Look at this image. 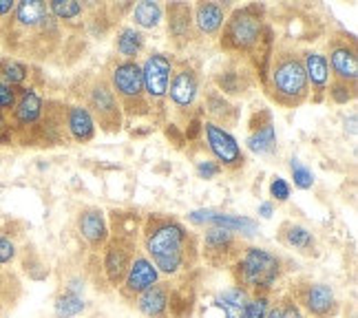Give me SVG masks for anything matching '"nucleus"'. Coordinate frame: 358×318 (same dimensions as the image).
Masks as SVG:
<instances>
[{
	"mask_svg": "<svg viewBox=\"0 0 358 318\" xmlns=\"http://www.w3.org/2000/svg\"><path fill=\"white\" fill-rule=\"evenodd\" d=\"M144 250L148 261L164 274H179L197 259V241L182 221L173 217L150 215L144 221Z\"/></svg>",
	"mask_w": 358,
	"mask_h": 318,
	"instance_id": "1",
	"label": "nucleus"
},
{
	"mask_svg": "<svg viewBox=\"0 0 358 318\" xmlns=\"http://www.w3.org/2000/svg\"><path fill=\"white\" fill-rule=\"evenodd\" d=\"M268 93L283 108H296L310 98L306 66L296 49L279 47L274 51L268 75Z\"/></svg>",
	"mask_w": 358,
	"mask_h": 318,
	"instance_id": "2",
	"label": "nucleus"
},
{
	"mask_svg": "<svg viewBox=\"0 0 358 318\" xmlns=\"http://www.w3.org/2000/svg\"><path fill=\"white\" fill-rule=\"evenodd\" d=\"M281 259L266 247H245L232 263V276L245 292L268 294L281 276Z\"/></svg>",
	"mask_w": 358,
	"mask_h": 318,
	"instance_id": "3",
	"label": "nucleus"
},
{
	"mask_svg": "<svg viewBox=\"0 0 358 318\" xmlns=\"http://www.w3.org/2000/svg\"><path fill=\"white\" fill-rule=\"evenodd\" d=\"M264 5H245L232 9L222 27L219 45L228 53H250L259 47L264 36Z\"/></svg>",
	"mask_w": 358,
	"mask_h": 318,
	"instance_id": "4",
	"label": "nucleus"
},
{
	"mask_svg": "<svg viewBox=\"0 0 358 318\" xmlns=\"http://www.w3.org/2000/svg\"><path fill=\"white\" fill-rule=\"evenodd\" d=\"M111 89L122 106V113L131 117H142L150 113V104L144 93L142 68L135 60H120L111 68Z\"/></svg>",
	"mask_w": 358,
	"mask_h": 318,
	"instance_id": "5",
	"label": "nucleus"
},
{
	"mask_svg": "<svg viewBox=\"0 0 358 318\" xmlns=\"http://www.w3.org/2000/svg\"><path fill=\"white\" fill-rule=\"evenodd\" d=\"M142 68V82H144V93L150 104V113L162 110L169 100V87L175 73V60L173 55L164 51H153L146 55V60L140 64Z\"/></svg>",
	"mask_w": 358,
	"mask_h": 318,
	"instance_id": "6",
	"label": "nucleus"
},
{
	"mask_svg": "<svg viewBox=\"0 0 358 318\" xmlns=\"http://www.w3.org/2000/svg\"><path fill=\"white\" fill-rule=\"evenodd\" d=\"M201 133L206 137V146L213 153V159L226 171H239L245 166V153L241 144L235 140L226 127H219V124L206 120L201 122Z\"/></svg>",
	"mask_w": 358,
	"mask_h": 318,
	"instance_id": "7",
	"label": "nucleus"
},
{
	"mask_svg": "<svg viewBox=\"0 0 358 318\" xmlns=\"http://www.w3.org/2000/svg\"><path fill=\"white\" fill-rule=\"evenodd\" d=\"M89 113L93 115V120L100 122V127L104 131H120L122 127V106L115 98V93L111 89L106 80H95L89 87L87 93V104Z\"/></svg>",
	"mask_w": 358,
	"mask_h": 318,
	"instance_id": "8",
	"label": "nucleus"
},
{
	"mask_svg": "<svg viewBox=\"0 0 358 318\" xmlns=\"http://www.w3.org/2000/svg\"><path fill=\"white\" fill-rule=\"evenodd\" d=\"M169 104H173L175 113L182 117H190L199 102V75L192 66L184 64L175 68L171 87H169Z\"/></svg>",
	"mask_w": 358,
	"mask_h": 318,
	"instance_id": "9",
	"label": "nucleus"
},
{
	"mask_svg": "<svg viewBox=\"0 0 358 318\" xmlns=\"http://www.w3.org/2000/svg\"><path fill=\"white\" fill-rule=\"evenodd\" d=\"M133 259H135V239L122 237V234L108 237V241L104 245V261H102L108 285H113V287L122 285Z\"/></svg>",
	"mask_w": 358,
	"mask_h": 318,
	"instance_id": "10",
	"label": "nucleus"
},
{
	"mask_svg": "<svg viewBox=\"0 0 358 318\" xmlns=\"http://www.w3.org/2000/svg\"><path fill=\"white\" fill-rule=\"evenodd\" d=\"M201 252H203V259L215 268L232 266L237 261V256L241 254L239 237L222 228H208L201 239Z\"/></svg>",
	"mask_w": 358,
	"mask_h": 318,
	"instance_id": "11",
	"label": "nucleus"
},
{
	"mask_svg": "<svg viewBox=\"0 0 358 318\" xmlns=\"http://www.w3.org/2000/svg\"><path fill=\"white\" fill-rule=\"evenodd\" d=\"M294 301L314 318H334L338 314V298L334 289L325 283H308L299 287Z\"/></svg>",
	"mask_w": 358,
	"mask_h": 318,
	"instance_id": "12",
	"label": "nucleus"
},
{
	"mask_svg": "<svg viewBox=\"0 0 358 318\" xmlns=\"http://www.w3.org/2000/svg\"><path fill=\"white\" fill-rule=\"evenodd\" d=\"M188 221L192 226H208V228H222L228 230L237 237H252L257 232V221L248 219V217H239V215H230V212H222V210H192L188 215Z\"/></svg>",
	"mask_w": 358,
	"mask_h": 318,
	"instance_id": "13",
	"label": "nucleus"
},
{
	"mask_svg": "<svg viewBox=\"0 0 358 318\" xmlns=\"http://www.w3.org/2000/svg\"><path fill=\"white\" fill-rule=\"evenodd\" d=\"M155 283H159V272L157 268L150 263L148 256L135 254V259L131 261V268L124 276V281L120 285L122 296L124 298H137L142 292H146L148 287H153Z\"/></svg>",
	"mask_w": 358,
	"mask_h": 318,
	"instance_id": "14",
	"label": "nucleus"
},
{
	"mask_svg": "<svg viewBox=\"0 0 358 318\" xmlns=\"http://www.w3.org/2000/svg\"><path fill=\"white\" fill-rule=\"evenodd\" d=\"M13 22L20 29H40L43 34H56V18L49 13V7L40 0H22L13 9Z\"/></svg>",
	"mask_w": 358,
	"mask_h": 318,
	"instance_id": "15",
	"label": "nucleus"
},
{
	"mask_svg": "<svg viewBox=\"0 0 358 318\" xmlns=\"http://www.w3.org/2000/svg\"><path fill=\"white\" fill-rule=\"evenodd\" d=\"M303 66H306V75H308V85H310V93L314 102H323V98L327 95V87L329 80H332V73H329V64H327V55L306 49L301 53Z\"/></svg>",
	"mask_w": 358,
	"mask_h": 318,
	"instance_id": "16",
	"label": "nucleus"
},
{
	"mask_svg": "<svg viewBox=\"0 0 358 318\" xmlns=\"http://www.w3.org/2000/svg\"><path fill=\"white\" fill-rule=\"evenodd\" d=\"M329 73H332V80H341V82H350V85H356L358 78V55H356V45L354 40L348 43H332L329 47Z\"/></svg>",
	"mask_w": 358,
	"mask_h": 318,
	"instance_id": "17",
	"label": "nucleus"
},
{
	"mask_svg": "<svg viewBox=\"0 0 358 318\" xmlns=\"http://www.w3.org/2000/svg\"><path fill=\"white\" fill-rule=\"evenodd\" d=\"M215 85L222 95H243L252 87V71L248 64L230 62L215 75Z\"/></svg>",
	"mask_w": 358,
	"mask_h": 318,
	"instance_id": "18",
	"label": "nucleus"
},
{
	"mask_svg": "<svg viewBox=\"0 0 358 318\" xmlns=\"http://www.w3.org/2000/svg\"><path fill=\"white\" fill-rule=\"evenodd\" d=\"M78 230L93 250H100L108 241V224L100 208H85L78 217Z\"/></svg>",
	"mask_w": 358,
	"mask_h": 318,
	"instance_id": "19",
	"label": "nucleus"
},
{
	"mask_svg": "<svg viewBox=\"0 0 358 318\" xmlns=\"http://www.w3.org/2000/svg\"><path fill=\"white\" fill-rule=\"evenodd\" d=\"M13 122L20 129H29L43 120L45 115V100L36 89H22L18 95V102L13 106Z\"/></svg>",
	"mask_w": 358,
	"mask_h": 318,
	"instance_id": "20",
	"label": "nucleus"
},
{
	"mask_svg": "<svg viewBox=\"0 0 358 318\" xmlns=\"http://www.w3.org/2000/svg\"><path fill=\"white\" fill-rule=\"evenodd\" d=\"M135 308L146 318H169L171 308V287L166 283H155L135 298Z\"/></svg>",
	"mask_w": 358,
	"mask_h": 318,
	"instance_id": "21",
	"label": "nucleus"
},
{
	"mask_svg": "<svg viewBox=\"0 0 358 318\" xmlns=\"http://www.w3.org/2000/svg\"><path fill=\"white\" fill-rule=\"evenodd\" d=\"M228 7L222 3H197L192 9V24L203 36H215L222 31V27L228 18Z\"/></svg>",
	"mask_w": 358,
	"mask_h": 318,
	"instance_id": "22",
	"label": "nucleus"
},
{
	"mask_svg": "<svg viewBox=\"0 0 358 318\" xmlns=\"http://www.w3.org/2000/svg\"><path fill=\"white\" fill-rule=\"evenodd\" d=\"M64 127H66L69 135H71V140L78 144H87L95 137V120L85 104H73L66 108Z\"/></svg>",
	"mask_w": 358,
	"mask_h": 318,
	"instance_id": "23",
	"label": "nucleus"
},
{
	"mask_svg": "<svg viewBox=\"0 0 358 318\" xmlns=\"http://www.w3.org/2000/svg\"><path fill=\"white\" fill-rule=\"evenodd\" d=\"M169 36L175 47H184L192 40V9L186 3H173L169 9Z\"/></svg>",
	"mask_w": 358,
	"mask_h": 318,
	"instance_id": "24",
	"label": "nucleus"
},
{
	"mask_svg": "<svg viewBox=\"0 0 358 318\" xmlns=\"http://www.w3.org/2000/svg\"><path fill=\"white\" fill-rule=\"evenodd\" d=\"M248 148L257 155H272L277 153V129H274L272 115L264 113V122L252 124L250 135H248Z\"/></svg>",
	"mask_w": 358,
	"mask_h": 318,
	"instance_id": "25",
	"label": "nucleus"
},
{
	"mask_svg": "<svg viewBox=\"0 0 358 318\" xmlns=\"http://www.w3.org/2000/svg\"><path fill=\"white\" fill-rule=\"evenodd\" d=\"M248 303H250V292H245L239 285H232V287L222 289V292L215 296L213 305L224 314V318H243Z\"/></svg>",
	"mask_w": 358,
	"mask_h": 318,
	"instance_id": "26",
	"label": "nucleus"
},
{
	"mask_svg": "<svg viewBox=\"0 0 358 318\" xmlns=\"http://www.w3.org/2000/svg\"><path fill=\"white\" fill-rule=\"evenodd\" d=\"M146 38L135 27H122L115 36V51L122 55V60H135L144 51Z\"/></svg>",
	"mask_w": 358,
	"mask_h": 318,
	"instance_id": "27",
	"label": "nucleus"
},
{
	"mask_svg": "<svg viewBox=\"0 0 358 318\" xmlns=\"http://www.w3.org/2000/svg\"><path fill=\"white\" fill-rule=\"evenodd\" d=\"M281 239L283 243H287L290 247H294L296 252H303V254H312L314 247H316V239L314 234L301 224H292V221H287L281 228Z\"/></svg>",
	"mask_w": 358,
	"mask_h": 318,
	"instance_id": "28",
	"label": "nucleus"
},
{
	"mask_svg": "<svg viewBox=\"0 0 358 318\" xmlns=\"http://www.w3.org/2000/svg\"><path fill=\"white\" fill-rule=\"evenodd\" d=\"M206 108H208V113L213 117L210 122L219 124V127H224L226 122H235L237 120V108L232 106L226 100V95H222L217 89L206 95Z\"/></svg>",
	"mask_w": 358,
	"mask_h": 318,
	"instance_id": "29",
	"label": "nucleus"
},
{
	"mask_svg": "<svg viewBox=\"0 0 358 318\" xmlns=\"http://www.w3.org/2000/svg\"><path fill=\"white\" fill-rule=\"evenodd\" d=\"M131 18L137 27H142V29H155V27H159V22L164 20V7L159 3L144 0V3H137L133 7Z\"/></svg>",
	"mask_w": 358,
	"mask_h": 318,
	"instance_id": "30",
	"label": "nucleus"
},
{
	"mask_svg": "<svg viewBox=\"0 0 358 318\" xmlns=\"http://www.w3.org/2000/svg\"><path fill=\"white\" fill-rule=\"evenodd\" d=\"M0 78H3L5 85L9 87H20L29 78V66L16 58H3L0 60Z\"/></svg>",
	"mask_w": 358,
	"mask_h": 318,
	"instance_id": "31",
	"label": "nucleus"
},
{
	"mask_svg": "<svg viewBox=\"0 0 358 318\" xmlns=\"http://www.w3.org/2000/svg\"><path fill=\"white\" fill-rule=\"evenodd\" d=\"M82 312H85V298H82V294L64 289V292L56 298V316L58 318H73Z\"/></svg>",
	"mask_w": 358,
	"mask_h": 318,
	"instance_id": "32",
	"label": "nucleus"
},
{
	"mask_svg": "<svg viewBox=\"0 0 358 318\" xmlns=\"http://www.w3.org/2000/svg\"><path fill=\"white\" fill-rule=\"evenodd\" d=\"M49 13L56 20H64V22H71L76 18L85 16V5L76 3V0H51L47 5Z\"/></svg>",
	"mask_w": 358,
	"mask_h": 318,
	"instance_id": "33",
	"label": "nucleus"
},
{
	"mask_svg": "<svg viewBox=\"0 0 358 318\" xmlns=\"http://www.w3.org/2000/svg\"><path fill=\"white\" fill-rule=\"evenodd\" d=\"M266 318H306L294 296H281L274 305L268 308Z\"/></svg>",
	"mask_w": 358,
	"mask_h": 318,
	"instance_id": "34",
	"label": "nucleus"
},
{
	"mask_svg": "<svg viewBox=\"0 0 358 318\" xmlns=\"http://www.w3.org/2000/svg\"><path fill=\"white\" fill-rule=\"evenodd\" d=\"M327 95L334 104H348L356 98V85L350 82H341V80H329Z\"/></svg>",
	"mask_w": 358,
	"mask_h": 318,
	"instance_id": "35",
	"label": "nucleus"
},
{
	"mask_svg": "<svg viewBox=\"0 0 358 318\" xmlns=\"http://www.w3.org/2000/svg\"><path fill=\"white\" fill-rule=\"evenodd\" d=\"M290 171H292V179H294L296 188L308 190V188L314 186V175H312V171L301 159H296V157L290 159Z\"/></svg>",
	"mask_w": 358,
	"mask_h": 318,
	"instance_id": "36",
	"label": "nucleus"
},
{
	"mask_svg": "<svg viewBox=\"0 0 358 318\" xmlns=\"http://www.w3.org/2000/svg\"><path fill=\"white\" fill-rule=\"evenodd\" d=\"M270 308V298L268 294H255L250 296V303H248V310L243 318H266Z\"/></svg>",
	"mask_w": 358,
	"mask_h": 318,
	"instance_id": "37",
	"label": "nucleus"
},
{
	"mask_svg": "<svg viewBox=\"0 0 358 318\" xmlns=\"http://www.w3.org/2000/svg\"><path fill=\"white\" fill-rule=\"evenodd\" d=\"M16 102H18V89H13L0 80V113H11Z\"/></svg>",
	"mask_w": 358,
	"mask_h": 318,
	"instance_id": "38",
	"label": "nucleus"
},
{
	"mask_svg": "<svg viewBox=\"0 0 358 318\" xmlns=\"http://www.w3.org/2000/svg\"><path fill=\"white\" fill-rule=\"evenodd\" d=\"M195 171L201 179H215L224 173V168L219 166L213 157H203V159H197L195 161Z\"/></svg>",
	"mask_w": 358,
	"mask_h": 318,
	"instance_id": "39",
	"label": "nucleus"
},
{
	"mask_svg": "<svg viewBox=\"0 0 358 318\" xmlns=\"http://www.w3.org/2000/svg\"><path fill=\"white\" fill-rule=\"evenodd\" d=\"M16 254H18V247H16V243H13V239L0 232V266L13 263Z\"/></svg>",
	"mask_w": 358,
	"mask_h": 318,
	"instance_id": "40",
	"label": "nucleus"
},
{
	"mask_svg": "<svg viewBox=\"0 0 358 318\" xmlns=\"http://www.w3.org/2000/svg\"><path fill=\"white\" fill-rule=\"evenodd\" d=\"M270 195L277 201H287V199H290V184H287L283 177H272Z\"/></svg>",
	"mask_w": 358,
	"mask_h": 318,
	"instance_id": "41",
	"label": "nucleus"
},
{
	"mask_svg": "<svg viewBox=\"0 0 358 318\" xmlns=\"http://www.w3.org/2000/svg\"><path fill=\"white\" fill-rule=\"evenodd\" d=\"M13 9H16V3H13V0H0V18L9 16Z\"/></svg>",
	"mask_w": 358,
	"mask_h": 318,
	"instance_id": "42",
	"label": "nucleus"
},
{
	"mask_svg": "<svg viewBox=\"0 0 358 318\" xmlns=\"http://www.w3.org/2000/svg\"><path fill=\"white\" fill-rule=\"evenodd\" d=\"M259 215L264 217V219H270L274 215V205L270 201H264V203H259Z\"/></svg>",
	"mask_w": 358,
	"mask_h": 318,
	"instance_id": "43",
	"label": "nucleus"
},
{
	"mask_svg": "<svg viewBox=\"0 0 358 318\" xmlns=\"http://www.w3.org/2000/svg\"><path fill=\"white\" fill-rule=\"evenodd\" d=\"M203 318H224V314H222V312H219V310H217L215 305H210L208 310H206V312H203Z\"/></svg>",
	"mask_w": 358,
	"mask_h": 318,
	"instance_id": "44",
	"label": "nucleus"
},
{
	"mask_svg": "<svg viewBox=\"0 0 358 318\" xmlns=\"http://www.w3.org/2000/svg\"><path fill=\"white\" fill-rule=\"evenodd\" d=\"M7 283H9V279H7V276H5L3 272H0V296H3V294L7 292Z\"/></svg>",
	"mask_w": 358,
	"mask_h": 318,
	"instance_id": "45",
	"label": "nucleus"
},
{
	"mask_svg": "<svg viewBox=\"0 0 358 318\" xmlns=\"http://www.w3.org/2000/svg\"><path fill=\"white\" fill-rule=\"evenodd\" d=\"M7 129V122H5V113H0V133Z\"/></svg>",
	"mask_w": 358,
	"mask_h": 318,
	"instance_id": "46",
	"label": "nucleus"
}]
</instances>
